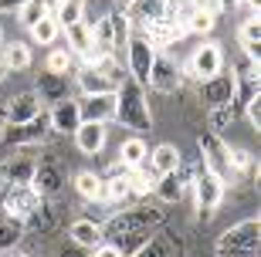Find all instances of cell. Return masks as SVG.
Instances as JSON below:
<instances>
[{"mask_svg":"<svg viewBox=\"0 0 261 257\" xmlns=\"http://www.w3.org/2000/svg\"><path fill=\"white\" fill-rule=\"evenodd\" d=\"M156 223H160V213H156V210H146V207L122 210V213H112V217L102 223V237H109V244H116V247L129 257L153 237Z\"/></svg>","mask_w":261,"mask_h":257,"instance_id":"6da1fadb","label":"cell"},{"mask_svg":"<svg viewBox=\"0 0 261 257\" xmlns=\"http://www.w3.org/2000/svg\"><path fill=\"white\" fill-rule=\"evenodd\" d=\"M116 122L133 129V132H149L153 129V112H149L146 92L133 78H122V85L116 88Z\"/></svg>","mask_w":261,"mask_h":257,"instance_id":"7a4b0ae2","label":"cell"},{"mask_svg":"<svg viewBox=\"0 0 261 257\" xmlns=\"http://www.w3.org/2000/svg\"><path fill=\"white\" fill-rule=\"evenodd\" d=\"M258 244H261V223L258 217H251L234 223L231 230H224L214 250H217V257H258Z\"/></svg>","mask_w":261,"mask_h":257,"instance_id":"3957f363","label":"cell"},{"mask_svg":"<svg viewBox=\"0 0 261 257\" xmlns=\"http://www.w3.org/2000/svg\"><path fill=\"white\" fill-rule=\"evenodd\" d=\"M41 200L44 196H38V193L31 190V183L28 186H4V217H10V220H17V223H24L28 227V220L38 213V207H41Z\"/></svg>","mask_w":261,"mask_h":257,"instance_id":"277c9868","label":"cell"},{"mask_svg":"<svg viewBox=\"0 0 261 257\" xmlns=\"http://www.w3.org/2000/svg\"><path fill=\"white\" fill-rule=\"evenodd\" d=\"M197 146H200V166L207 173H214V176L227 186V180H234L231 166H227V142L214 132H203L200 139H197Z\"/></svg>","mask_w":261,"mask_h":257,"instance_id":"5b68a950","label":"cell"},{"mask_svg":"<svg viewBox=\"0 0 261 257\" xmlns=\"http://www.w3.org/2000/svg\"><path fill=\"white\" fill-rule=\"evenodd\" d=\"M194 196H197V207H200V217L203 220H211L214 213H217V207H221V200H224V186L214 173H207L203 166H197V173H194Z\"/></svg>","mask_w":261,"mask_h":257,"instance_id":"8992f818","label":"cell"},{"mask_svg":"<svg viewBox=\"0 0 261 257\" xmlns=\"http://www.w3.org/2000/svg\"><path fill=\"white\" fill-rule=\"evenodd\" d=\"M221 71H224V51L217 41H203L187 61V75L197 78V81H207V78L221 75Z\"/></svg>","mask_w":261,"mask_h":257,"instance_id":"52a82bcc","label":"cell"},{"mask_svg":"<svg viewBox=\"0 0 261 257\" xmlns=\"http://www.w3.org/2000/svg\"><path fill=\"white\" fill-rule=\"evenodd\" d=\"M126 61H129V78H133L136 85L146 88V81H149V68H153V61H156V51H153V44H149L143 34H133V38H129Z\"/></svg>","mask_w":261,"mask_h":257,"instance_id":"ba28073f","label":"cell"},{"mask_svg":"<svg viewBox=\"0 0 261 257\" xmlns=\"http://www.w3.org/2000/svg\"><path fill=\"white\" fill-rule=\"evenodd\" d=\"M146 85L153 88V92L170 95V92H176V88L184 85V75H180V68H176V61L170 54H156L153 68H149V81H146Z\"/></svg>","mask_w":261,"mask_h":257,"instance_id":"9c48e42d","label":"cell"},{"mask_svg":"<svg viewBox=\"0 0 261 257\" xmlns=\"http://www.w3.org/2000/svg\"><path fill=\"white\" fill-rule=\"evenodd\" d=\"M82 108V122H116V92H106V95H82L78 102Z\"/></svg>","mask_w":261,"mask_h":257,"instance_id":"30bf717a","label":"cell"},{"mask_svg":"<svg viewBox=\"0 0 261 257\" xmlns=\"http://www.w3.org/2000/svg\"><path fill=\"white\" fill-rule=\"evenodd\" d=\"M48 125L51 132H65V135H75V129L82 125V108H78V98H61L58 105H51L48 112Z\"/></svg>","mask_w":261,"mask_h":257,"instance_id":"8fae6325","label":"cell"},{"mask_svg":"<svg viewBox=\"0 0 261 257\" xmlns=\"http://www.w3.org/2000/svg\"><path fill=\"white\" fill-rule=\"evenodd\" d=\"M48 132H51L48 119H44V115H38L34 122H24V125H4V142H14V146H41Z\"/></svg>","mask_w":261,"mask_h":257,"instance_id":"7c38bea8","label":"cell"},{"mask_svg":"<svg viewBox=\"0 0 261 257\" xmlns=\"http://www.w3.org/2000/svg\"><path fill=\"white\" fill-rule=\"evenodd\" d=\"M231 78H234V105L244 108L251 98H261V71H258V65L248 61V65L238 68Z\"/></svg>","mask_w":261,"mask_h":257,"instance_id":"4fadbf2b","label":"cell"},{"mask_svg":"<svg viewBox=\"0 0 261 257\" xmlns=\"http://www.w3.org/2000/svg\"><path fill=\"white\" fill-rule=\"evenodd\" d=\"M200 98L207 102V108H224L234 105V78L231 75H214L207 81H200Z\"/></svg>","mask_w":261,"mask_h":257,"instance_id":"5bb4252c","label":"cell"},{"mask_svg":"<svg viewBox=\"0 0 261 257\" xmlns=\"http://www.w3.org/2000/svg\"><path fill=\"white\" fill-rule=\"evenodd\" d=\"M44 108V102L38 98V92H20L7 102V125H24V122H34Z\"/></svg>","mask_w":261,"mask_h":257,"instance_id":"9a60e30c","label":"cell"},{"mask_svg":"<svg viewBox=\"0 0 261 257\" xmlns=\"http://www.w3.org/2000/svg\"><path fill=\"white\" fill-rule=\"evenodd\" d=\"M122 10H126L129 24L136 27V34L146 31L149 24H156L160 17H166V4H163V0H133V4L122 7Z\"/></svg>","mask_w":261,"mask_h":257,"instance_id":"2e32d148","label":"cell"},{"mask_svg":"<svg viewBox=\"0 0 261 257\" xmlns=\"http://www.w3.org/2000/svg\"><path fill=\"white\" fill-rule=\"evenodd\" d=\"M106 139H109V132L102 122H82L75 129V146L82 156H98L106 149Z\"/></svg>","mask_w":261,"mask_h":257,"instance_id":"e0dca14e","label":"cell"},{"mask_svg":"<svg viewBox=\"0 0 261 257\" xmlns=\"http://www.w3.org/2000/svg\"><path fill=\"white\" fill-rule=\"evenodd\" d=\"M180 162H184V156H180L176 146L160 142L156 149H149V156H146V169L153 173V176H166V173H176Z\"/></svg>","mask_w":261,"mask_h":257,"instance_id":"ac0fdd59","label":"cell"},{"mask_svg":"<svg viewBox=\"0 0 261 257\" xmlns=\"http://www.w3.org/2000/svg\"><path fill=\"white\" fill-rule=\"evenodd\" d=\"M31 190L38 196H51V193L61 190V166L55 159H41L38 169H34V180H31Z\"/></svg>","mask_w":261,"mask_h":257,"instance_id":"d6986e66","label":"cell"},{"mask_svg":"<svg viewBox=\"0 0 261 257\" xmlns=\"http://www.w3.org/2000/svg\"><path fill=\"white\" fill-rule=\"evenodd\" d=\"M78 88H82V95H106V92H116L119 85L102 68H78Z\"/></svg>","mask_w":261,"mask_h":257,"instance_id":"ffe728a7","label":"cell"},{"mask_svg":"<svg viewBox=\"0 0 261 257\" xmlns=\"http://www.w3.org/2000/svg\"><path fill=\"white\" fill-rule=\"evenodd\" d=\"M0 48H4V54H0V68L4 71H28L31 61H34L31 44H24V41H10V44H0Z\"/></svg>","mask_w":261,"mask_h":257,"instance_id":"44dd1931","label":"cell"},{"mask_svg":"<svg viewBox=\"0 0 261 257\" xmlns=\"http://www.w3.org/2000/svg\"><path fill=\"white\" fill-rule=\"evenodd\" d=\"M68 237H71V244H75V247H82V250H95L98 244H102V227L82 217V220H75V223H71Z\"/></svg>","mask_w":261,"mask_h":257,"instance_id":"7402d4cb","label":"cell"},{"mask_svg":"<svg viewBox=\"0 0 261 257\" xmlns=\"http://www.w3.org/2000/svg\"><path fill=\"white\" fill-rule=\"evenodd\" d=\"M38 98H41V102H51V105H58L61 98H68V75H51V71H41Z\"/></svg>","mask_w":261,"mask_h":257,"instance_id":"603a6c76","label":"cell"},{"mask_svg":"<svg viewBox=\"0 0 261 257\" xmlns=\"http://www.w3.org/2000/svg\"><path fill=\"white\" fill-rule=\"evenodd\" d=\"M102 190H106V180L98 173H92V169L75 173V193L85 203H102Z\"/></svg>","mask_w":261,"mask_h":257,"instance_id":"cb8c5ba5","label":"cell"},{"mask_svg":"<svg viewBox=\"0 0 261 257\" xmlns=\"http://www.w3.org/2000/svg\"><path fill=\"white\" fill-rule=\"evenodd\" d=\"M146 156H149V146H146L139 135H133V139H126V142L119 146V166H122V169H139V166H146Z\"/></svg>","mask_w":261,"mask_h":257,"instance_id":"d4e9b609","label":"cell"},{"mask_svg":"<svg viewBox=\"0 0 261 257\" xmlns=\"http://www.w3.org/2000/svg\"><path fill=\"white\" fill-rule=\"evenodd\" d=\"M34 169H38V162L31 159V156H17V159H10L7 166H4V180H7L10 186H28V183L34 180Z\"/></svg>","mask_w":261,"mask_h":257,"instance_id":"484cf974","label":"cell"},{"mask_svg":"<svg viewBox=\"0 0 261 257\" xmlns=\"http://www.w3.org/2000/svg\"><path fill=\"white\" fill-rule=\"evenodd\" d=\"M51 17L58 20L61 31H68V27H75V24H82V17H85V4H82V0H58V4L51 7Z\"/></svg>","mask_w":261,"mask_h":257,"instance_id":"4316f807","label":"cell"},{"mask_svg":"<svg viewBox=\"0 0 261 257\" xmlns=\"http://www.w3.org/2000/svg\"><path fill=\"white\" fill-rule=\"evenodd\" d=\"M129 200V183H126V169L122 173H112L106 180V190H102V203L109 207H122Z\"/></svg>","mask_w":261,"mask_h":257,"instance_id":"83f0119b","label":"cell"},{"mask_svg":"<svg viewBox=\"0 0 261 257\" xmlns=\"http://www.w3.org/2000/svg\"><path fill=\"white\" fill-rule=\"evenodd\" d=\"M68 38V51H71V58H85L88 51H92V31H88V24L82 20V24H75V27L61 31Z\"/></svg>","mask_w":261,"mask_h":257,"instance_id":"f1b7e54d","label":"cell"},{"mask_svg":"<svg viewBox=\"0 0 261 257\" xmlns=\"http://www.w3.org/2000/svg\"><path fill=\"white\" fill-rule=\"evenodd\" d=\"M184 183H180V176L176 173H166V176H156V183H153V193L160 196L163 203H176L180 196H184Z\"/></svg>","mask_w":261,"mask_h":257,"instance_id":"f546056e","label":"cell"},{"mask_svg":"<svg viewBox=\"0 0 261 257\" xmlns=\"http://www.w3.org/2000/svg\"><path fill=\"white\" fill-rule=\"evenodd\" d=\"M51 7H55V4H51V0H24V7L17 10V17H20V24H24V27H34V24H38V20H44L51 14Z\"/></svg>","mask_w":261,"mask_h":257,"instance_id":"4dcf8cb0","label":"cell"},{"mask_svg":"<svg viewBox=\"0 0 261 257\" xmlns=\"http://www.w3.org/2000/svg\"><path fill=\"white\" fill-rule=\"evenodd\" d=\"M109 24H112V38H116V51H122L133 38V24H129L126 10H112L109 14Z\"/></svg>","mask_w":261,"mask_h":257,"instance_id":"1f68e13d","label":"cell"},{"mask_svg":"<svg viewBox=\"0 0 261 257\" xmlns=\"http://www.w3.org/2000/svg\"><path fill=\"white\" fill-rule=\"evenodd\" d=\"M176 254H180V247L173 250V240H166V237H149L133 257H176Z\"/></svg>","mask_w":261,"mask_h":257,"instance_id":"d6a6232c","label":"cell"},{"mask_svg":"<svg viewBox=\"0 0 261 257\" xmlns=\"http://www.w3.org/2000/svg\"><path fill=\"white\" fill-rule=\"evenodd\" d=\"M126 183H129V196H149L156 180H149L146 166H139V169H126Z\"/></svg>","mask_w":261,"mask_h":257,"instance_id":"836d02e7","label":"cell"},{"mask_svg":"<svg viewBox=\"0 0 261 257\" xmlns=\"http://www.w3.org/2000/svg\"><path fill=\"white\" fill-rule=\"evenodd\" d=\"M31 38H34V44H55V41L61 38V27H58V20L51 17H44V20H38L34 27H31Z\"/></svg>","mask_w":261,"mask_h":257,"instance_id":"e575fe53","label":"cell"},{"mask_svg":"<svg viewBox=\"0 0 261 257\" xmlns=\"http://www.w3.org/2000/svg\"><path fill=\"white\" fill-rule=\"evenodd\" d=\"M71 65H75L71 51H68V48H55V51L48 54V65H44V71H51V75H68V71H71Z\"/></svg>","mask_w":261,"mask_h":257,"instance_id":"d590c367","label":"cell"},{"mask_svg":"<svg viewBox=\"0 0 261 257\" xmlns=\"http://www.w3.org/2000/svg\"><path fill=\"white\" fill-rule=\"evenodd\" d=\"M20 234H24V223H17V220H10V217H0V250L14 247L20 240Z\"/></svg>","mask_w":261,"mask_h":257,"instance_id":"8d00e7d4","label":"cell"},{"mask_svg":"<svg viewBox=\"0 0 261 257\" xmlns=\"http://www.w3.org/2000/svg\"><path fill=\"white\" fill-rule=\"evenodd\" d=\"M214 24H217V17H211V14H203V10H194L190 17H187V24H184V31H190V34H211L214 31Z\"/></svg>","mask_w":261,"mask_h":257,"instance_id":"74e56055","label":"cell"},{"mask_svg":"<svg viewBox=\"0 0 261 257\" xmlns=\"http://www.w3.org/2000/svg\"><path fill=\"white\" fill-rule=\"evenodd\" d=\"M227 166H231V176H238V173H244V169H254V159H251V153L248 149H231L227 146Z\"/></svg>","mask_w":261,"mask_h":257,"instance_id":"f35d334b","label":"cell"},{"mask_svg":"<svg viewBox=\"0 0 261 257\" xmlns=\"http://www.w3.org/2000/svg\"><path fill=\"white\" fill-rule=\"evenodd\" d=\"M238 38H241V44H258V41H261V20H258V14L244 17L241 31H238Z\"/></svg>","mask_w":261,"mask_h":257,"instance_id":"ab89813d","label":"cell"},{"mask_svg":"<svg viewBox=\"0 0 261 257\" xmlns=\"http://www.w3.org/2000/svg\"><path fill=\"white\" fill-rule=\"evenodd\" d=\"M234 122V105H224V108H211V132L217 135V132H224V129H227V125Z\"/></svg>","mask_w":261,"mask_h":257,"instance_id":"60d3db41","label":"cell"},{"mask_svg":"<svg viewBox=\"0 0 261 257\" xmlns=\"http://www.w3.org/2000/svg\"><path fill=\"white\" fill-rule=\"evenodd\" d=\"M244 119H248V125L258 132V125H261V98H251V102L244 105Z\"/></svg>","mask_w":261,"mask_h":257,"instance_id":"b9f144b4","label":"cell"},{"mask_svg":"<svg viewBox=\"0 0 261 257\" xmlns=\"http://www.w3.org/2000/svg\"><path fill=\"white\" fill-rule=\"evenodd\" d=\"M92 257H126V254H122V250H119L116 244H106V240H102V244H98V247L92 250Z\"/></svg>","mask_w":261,"mask_h":257,"instance_id":"7bdbcfd3","label":"cell"},{"mask_svg":"<svg viewBox=\"0 0 261 257\" xmlns=\"http://www.w3.org/2000/svg\"><path fill=\"white\" fill-rule=\"evenodd\" d=\"M24 7V0H0V14H17Z\"/></svg>","mask_w":261,"mask_h":257,"instance_id":"ee69618b","label":"cell"},{"mask_svg":"<svg viewBox=\"0 0 261 257\" xmlns=\"http://www.w3.org/2000/svg\"><path fill=\"white\" fill-rule=\"evenodd\" d=\"M217 4H221V10H227V7H238L241 0H217Z\"/></svg>","mask_w":261,"mask_h":257,"instance_id":"f6af8a7d","label":"cell"},{"mask_svg":"<svg viewBox=\"0 0 261 257\" xmlns=\"http://www.w3.org/2000/svg\"><path fill=\"white\" fill-rule=\"evenodd\" d=\"M61 257H85V254H82V247H75V250H65Z\"/></svg>","mask_w":261,"mask_h":257,"instance_id":"bcb514c9","label":"cell"},{"mask_svg":"<svg viewBox=\"0 0 261 257\" xmlns=\"http://www.w3.org/2000/svg\"><path fill=\"white\" fill-rule=\"evenodd\" d=\"M248 7H251V14H258V7H261V0H244Z\"/></svg>","mask_w":261,"mask_h":257,"instance_id":"7dc6e473","label":"cell"},{"mask_svg":"<svg viewBox=\"0 0 261 257\" xmlns=\"http://www.w3.org/2000/svg\"><path fill=\"white\" fill-rule=\"evenodd\" d=\"M0 146H4V122H0Z\"/></svg>","mask_w":261,"mask_h":257,"instance_id":"c3c4849f","label":"cell"},{"mask_svg":"<svg viewBox=\"0 0 261 257\" xmlns=\"http://www.w3.org/2000/svg\"><path fill=\"white\" fill-rule=\"evenodd\" d=\"M119 4H122V7H129V4H133V0H119Z\"/></svg>","mask_w":261,"mask_h":257,"instance_id":"681fc988","label":"cell"},{"mask_svg":"<svg viewBox=\"0 0 261 257\" xmlns=\"http://www.w3.org/2000/svg\"><path fill=\"white\" fill-rule=\"evenodd\" d=\"M0 44H4V27H0Z\"/></svg>","mask_w":261,"mask_h":257,"instance_id":"f907efd6","label":"cell"},{"mask_svg":"<svg viewBox=\"0 0 261 257\" xmlns=\"http://www.w3.org/2000/svg\"><path fill=\"white\" fill-rule=\"evenodd\" d=\"M4 75H7V71H4V68H0V78H4Z\"/></svg>","mask_w":261,"mask_h":257,"instance_id":"816d5d0a","label":"cell"},{"mask_svg":"<svg viewBox=\"0 0 261 257\" xmlns=\"http://www.w3.org/2000/svg\"><path fill=\"white\" fill-rule=\"evenodd\" d=\"M14 257H28V254H14Z\"/></svg>","mask_w":261,"mask_h":257,"instance_id":"f5cc1de1","label":"cell"}]
</instances>
